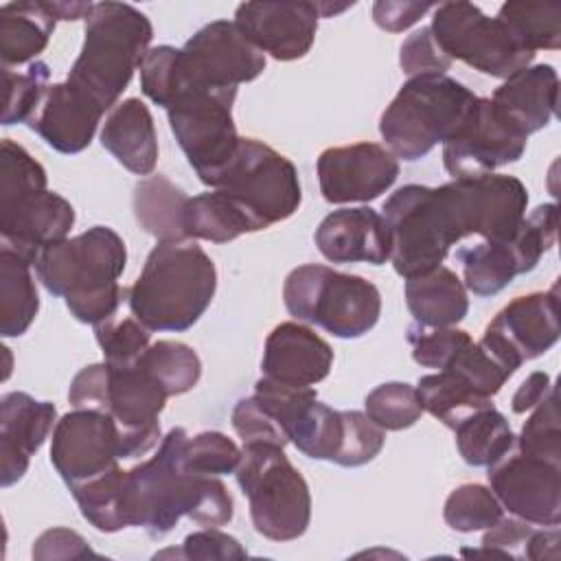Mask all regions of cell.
<instances>
[{
	"instance_id": "6da1fadb",
	"label": "cell",
	"mask_w": 561,
	"mask_h": 561,
	"mask_svg": "<svg viewBox=\"0 0 561 561\" xmlns=\"http://www.w3.org/2000/svg\"><path fill=\"white\" fill-rule=\"evenodd\" d=\"M184 427H173L162 438L156 456L125 473L123 511L127 526H140L160 539L186 515L206 528L226 526L234 506L217 476L191 473L184 467Z\"/></svg>"
},
{
	"instance_id": "7a4b0ae2",
	"label": "cell",
	"mask_w": 561,
	"mask_h": 561,
	"mask_svg": "<svg viewBox=\"0 0 561 561\" xmlns=\"http://www.w3.org/2000/svg\"><path fill=\"white\" fill-rule=\"evenodd\" d=\"M125 263L127 250L121 234L107 226H92L44 248L35 272L46 291L61 296L79 322L99 324L127 298V289L118 285Z\"/></svg>"
},
{
	"instance_id": "3957f363",
	"label": "cell",
	"mask_w": 561,
	"mask_h": 561,
	"mask_svg": "<svg viewBox=\"0 0 561 561\" xmlns=\"http://www.w3.org/2000/svg\"><path fill=\"white\" fill-rule=\"evenodd\" d=\"M215 289V263L195 241H158L127 289V302L149 331L180 333L204 316Z\"/></svg>"
},
{
	"instance_id": "277c9868",
	"label": "cell",
	"mask_w": 561,
	"mask_h": 561,
	"mask_svg": "<svg viewBox=\"0 0 561 561\" xmlns=\"http://www.w3.org/2000/svg\"><path fill=\"white\" fill-rule=\"evenodd\" d=\"M153 26L149 18L125 2H96L85 18V39L68 81L112 110L140 68Z\"/></svg>"
},
{
	"instance_id": "5b68a950",
	"label": "cell",
	"mask_w": 561,
	"mask_h": 561,
	"mask_svg": "<svg viewBox=\"0 0 561 561\" xmlns=\"http://www.w3.org/2000/svg\"><path fill=\"white\" fill-rule=\"evenodd\" d=\"M478 96L447 75L410 77L379 118L386 149L399 160H421L451 140L469 121Z\"/></svg>"
},
{
	"instance_id": "8992f818",
	"label": "cell",
	"mask_w": 561,
	"mask_h": 561,
	"mask_svg": "<svg viewBox=\"0 0 561 561\" xmlns=\"http://www.w3.org/2000/svg\"><path fill=\"white\" fill-rule=\"evenodd\" d=\"M234 476L250 502V517L259 535L272 541H291L305 535L311 522V493L283 447L243 443Z\"/></svg>"
},
{
	"instance_id": "52a82bcc",
	"label": "cell",
	"mask_w": 561,
	"mask_h": 561,
	"mask_svg": "<svg viewBox=\"0 0 561 561\" xmlns=\"http://www.w3.org/2000/svg\"><path fill=\"white\" fill-rule=\"evenodd\" d=\"M283 300L298 322L318 324L344 340L362 337L381 316V294L370 280L318 263L298 265L287 274Z\"/></svg>"
},
{
	"instance_id": "ba28073f",
	"label": "cell",
	"mask_w": 561,
	"mask_h": 561,
	"mask_svg": "<svg viewBox=\"0 0 561 561\" xmlns=\"http://www.w3.org/2000/svg\"><path fill=\"white\" fill-rule=\"evenodd\" d=\"M390 263L403 278L438 267L460 241L440 186L405 184L383 202Z\"/></svg>"
},
{
	"instance_id": "9c48e42d",
	"label": "cell",
	"mask_w": 561,
	"mask_h": 561,
	"mask_svg": "<svg viewBox=\"0 0 561 561\" xmlns=\"http://www.w3.org/2000/svg\"><path fill=\"white\" fill-rule=\"evenodd\" d=\"M215 188L237 204L252 232L289 219L302 202L294 162L256 138L239 140Z\"/></svg>"
},
{
	"instance_id": "30bf717a",
	"label": "cell",
	"mask_w": 561,
	"mask_h": 561,
	"mask_svg": "<svg viewBox=\"0 0 561 561\" xmlns=\"http://www.w3.org/2000/svg\"><path fill=\"white\" fill-rule=\"evenodd\" d=\"M237 88L186 85L167 107L171 131L197 178L215 188L239 147L232 121Z\"/></svg>"
},
{
	"instance_id": "8fae6325",
	"label": "cell",
	"mask_w": 561,
	"mask_h": 561,
	"mask_svg": "<svg viewBox=\"0 0 561 561\" xmlns=\"http://www.w3.org/2000/svg\"><path fill=\"white\" fill-rule=\"evenodd\" d=\"M430 31L451 61L460 59L489 77L508 79L535 59V53L526 50L502 20L484 15L471 2L434 7Z\"/></svg>"
},
{
	"instance_id": "7c38bea8",
	"label": "cell",
	"mask_w": 561,
	"mask_h": 561,
	"mask_svg": "<svg viewBox=\"0 0 561 561\" xmlns=\"http://www.w3.org/2000/svg\"><path fill=\"white\" fill-rule=\"evenodd\" d=\"M557 241V204H541L524 215L517 232L502 241H482L458 248L462 285L476 296H495L515 276L533 272L543 252Z\"/></svg>"
},
{
	"instance_id": "4fadbf2b",
	"label": "cell",
	"mask_w": 561,
	"mask_h": 561,
	"mask_svg": "<svg viewBox=\"0 0 561 561\" xmlns=\"http://www.w3.org/2000/svg\"><path fill=\"white\" fill-rule=\"evenodd\" d=\"M458 237L480 234L484 241L511 239L528 206V191L515 175L486 173L440 184Z\"/></svg>"
},
{
	"instance_id": "5bb4252c",
	"label": "cell",
	"mask_w": 561,
	"mask_h": 561,
	"mask_svg": "<svg viewBox=\"0 0 561 561\" xmlns=\"http://www.w3.org/2000/svg\"><path fill=\"white\" fill-rule=\"evenodd\" d=\"M559 285L517 296L484 329L480 344L513 375L524 362L550 351L559 340Z\"/></svg>"
},
{
	"instance_id": "9a60e30c",
	"label": "cell",
	"mask_w": 561,
	"mask_h": 561,
	"mask_svg": "<svg viewBox=\"0 0 561 561\" xmlns=\"http://www.w3.org/2000/svg\"><path fill=\"white\" fill-rule=\"evenodd\" d=\"M182 90L237 88L265 70V55L237 28L234 22L215 20L202 26L182 48Z\"/></svg>"
},
{
	"instance_id": "2e32d148",
	"label": "cell",
	"mask_w": 561,
	"mask_h": 561,
	"mask_svg": "<svg viewBox=\"0 0 561 561\" xmlns=\"http://www.w3.org/2000/svg\"><path fill=\"white\" fill-rule=\"evenodd\" d=\"M489 484L502 508L535 526L561 522V462L513 447L486 467Z\"/></svg>"
},
{
	"instance_id": "e0dca14e",
	"label": "cell",
	"mask_w": 561,
	"mask_h": 561,
	"mask_svg": "<svg viewBox=\"0 0 561 561\" xmlns=\"http://www.w3.org/2000/svg\"><path fill=\"white\" fill-rule=\"evenodd\" d=\"M524 136L491 99H480L465 127L443 145V164L458 178H480L495 169L517 162L526 151Z\"/></svg>"
},
{
	"instance_id": "ac0fdd59",
	"label": "cell",
	"mask_w": 561,
	"mask_h": 561,
	"mask_svg": "<svg viewBox=\"0 0 561 561\" xmlns=\"http://www.w3.org/2000/svg\"><path fill=\"white\" fill-rule=\"evenodd\" d=\"M121 458V430L105 412L75 408L53 427L50 462L68 489L112 469Z\"/></svg>"
},
{
	"instance_id": "d6986e66",
	"label": "cell",
	"mask_w": 561,
	"mask_h": 561,
	"mask_svg": "<svg viewBox=\"0 0 561 561\" xmlns=\"http://www.w3.org/2000/svg\"><path fill=\"white\" fill-rule=\"evenodd\" d=\"M316 169L320 193L329 204L377 199L399 178V160L379 142L329 147Z\"/></svg>"
},
{
	"instance_id": "ffe728a7",
	"label": "cell",
	"mask_w": 561,
	"mask_h": 561,
	"mask_svg": "<svg viewBox=\"0 0 561 561\" xmlns=\"http://www.w3.org/2000/svg\"><path fill=\"white\" fill-rule=\"evenodd\" d=\"M169 394L138 364L134 368H110L105 414L121 430L123 460L145 456L160 440V412Z\"/></svg>"
},
{
	"instance_id": "44dd1931",
	"label": "cell",
	"mask_w": 561,
	"mask_h": 561,
	"mask_svg": "<svg viewBox=\"0 0 561 561\" xmlns=\"http://www.w3.org/2000/svg\"><path fill=\"white\" fill-rule=\"evenodd\" d=\"M318 18L313 2H243L234 11L237 28L278 61H294L311 50Z\"/></svg>"
},
{
	"instance_id": "7402d4cb",
	"label": "cell",
	"mask_w": 561,
	"mask_h": 561,
	"mask_svg": "<svg viewBox=\"0 0 561 561\" xmlns=\"http://www.w3.org/2000/svg\"><path fill=\"white\" fill-rule=\"evenodd\" d=\"M72 226V204L48 188L0 210L2 248L15 252L31 265L37 263L44 248L68 239Z\"/></svg>"
},
{
	"instance_id": "603a6c76",
	"label": "cell",
	"mask_w": 561,
	"mask_h": 561,
	"mask_svg": "<svg viewBox=\"0 0 561 561\" xmlns=\"http://www.w3.org/2000/svg\"><path fill=\"white\" fill-rule=\"evenodd\" d=\"M103 114L105 110L90 94L66 79L46 88L26 125L55 151L79 153L92 142Z\"/></svg>"
},
{
	"instance_id": "cb8c5ba5",
	"label": "cell",
	"mask_w": 561,
	"mask_h": 561,
	"mask_svg": "<svg viewBox=\"0 0 561 561\" xmlns=\"http://www.w3.org/2000/svg\"><path fill=\"white\" fill-rule=\"evenodd\" d=\"M57 416L50 401L28 392H7L0 399V484H15L28 469L31 456L48 438Z\"/></svg>"
},
{
	"instance_id": "d4e9b609",
	"label": "cell",
	"mask_w": 561,
	"mask_h": 561,
	"mask_svg": "<svg viewBox=\"0 0 561 561\" xmlns=\"http://www.w3.org/2000/svg\"><path fill=\"white\" fill-rule=\"evenodd\" d=\"M313 241L320 254L331 263H370L390 261V232L383 215L370 206L337 208L316 228Z\"/></svg>"
},
{
	"instance_id": "484cf974",
	"label": "cell",
	"mask_w": 561,
	"mask_h": 561,
	"mask_svg": "<svg viewBox=\"0 0 561 561\" xmlns=\"http://www.w3.org/2000/svg\"><path fill=\"white\" fill-rule=\"evenodd\" d=\"M331 366V346L300 322H280L265 340L261 370L270 379L291 386H316L329 375Z\"/></svg>"
},
{
	"instance_id": "4316f807",
	"label": "cell",
	"mask_w": 561,
	"mask_h": 561,
	"mask_svg": "<svg viewBox=\"0 0 561 561\" xmlns=\"http://www.w3.org/2000/svg\"><path fill=\"white\" fill-rule=\"evenodd\" d=\"M559 77L550 64L528 66L495 88L493 105L524 134L543 129L557 114Z\"/></svg>"
},
{
	"instance_id": "83f0119b",
	"label": "cell",
	"mask_w": 561,
	"mask_h": 561,
	"mask_svg": "<svg viewBox=\"0 0 561 561\" xmlns=\"http://www.w3.org/2000/svg\"><path fill=\"white\" fill-rule=\"evenodd\" d=\"M101 145L136 175L153 173L158 164V136L149 107L131 96L116 103L101 129Z\"/></svg>"
},
{
	"instance_id": "f1b7e54d",
	"label": "cell",
	"mask_w": 561,
	"mask_h": 561,
	"mask_svg": "<svg viewBox=\"0 0 561 561\" xmlns=\"http://www.w3.org/2000/svg\"><path fill=\"white\" fill-rule=\"evenodd\" d=\"M57 18L48 0H18L0 7V59L2 68L37 61L55 31Z\"/></svg>"
},
{
	"instance_id": "f546056e",
	"label": "cell",
	"mask_w": 561,
	"mask_h": 561,
	"mask_svg": "<svg viewBox=\"0 0 561 561\" xmlns=\"http://www.w3.org/2000/svg\"><path fill=\"white\" fill-rule=\"evenodd\" d=\"M405 302L423 327H454L469 311L462 280L445 265L405 278Z\"/></svg>"
},
{
	"instance_id": "4dcf8cb0",
	"label": "cell",
	"mask_w": 561,
	"mask_h": 561,
	"mask_svg": "<svg viewBox=\"0 0 561 561\" xmlns=\"http://www.w3.org/2000/svg\"><path fill=\"white\" fill-rule=\"evenodd\" d=\"M188 195L164 175H147L134 186V217L158 241H191L184 228Z\"/></svg>"
},
{
	"instance_id": "1f68e13d",
	"label": "cell",
	"mask_w": 561,
	"mask_h": 561,
	"mask_svg": "<svg viewBox=\"0 0 561 561\" xmlns=\"http://www.w3.org/2000/svg\"><path fill=\"white\" fill-rule=\"evenodd\" d=\"M39 309L31 263L0 248V333L20 337L28 331Z\"/></svg>"
},
{
	"instance_id": "d6a6232c",
	"label": "cell",
	"mask_w": 561,
	"mask_h": 561,
	"mask_svg": "<svg viewBox=\"0 0 561 561\" xmlns=\"http://www.w3.org/2000/svg\"><path fill=\"white\" fill-rule=\"evenodd\" d=\"M456 447L471 467H489L502 458L515 443V434L502 412L482 408L454 427Z\"/></svg>"
},
{
	"instance_id": "836d02e7",
	"label": "cell",
	"mask_w": 561,
	"mask_h": 561,
	"mask_svg": "<svg viewBox=\"0 0 561 561\" xmlns=\"http://www.w3.org/2000/svg\"><path fill=\"white\" fill-rule=\"evenodd\" d=\"M416 394L423 412H430L449 430H454L469 414L493 405L491 397L478 394L451 370H438L421 377L416 383Z\"/></svg>"
},
{
	"instance_id": "e575fe53",
	"label": "cell",
	"mask_w": 561,
	"mask_h": 561,
	"mask_svg": "<svg viewBox=\"0 0 561 561\" xmlns=\"http://www.w3.org/2000/svg\"><path fill=\"white\" fill-rule=\"evenodd\" d=\"M184 228L191 241L204 239L213 243H228L245 232H252L245 215L226 193L217 188L188 199L184 210Z\"/></svg>"
},
{
	"instance_id": "d590c367",
	"label": "cell",
	"mask_w": 561,
	"mask_h": 561,
	"mask_svg": "<svg viewBox=\"0 0 561 561\" xmlns=\"http://www.w3.org/2000/svg\"><path fill=\"white\" fill-rule=\"evenodd\" d=\"M125 473L127 471L114 465L112 469L70 486V493L77 500L81 515L101 533H116L121 528H127L123 511Z\"/></svg>"
},
{
	"instance_id": "8d00e7d4",
	"label": "cell",
	"mask_w": 561,
	"mask_h": 561,
	"mask_svg": "<svg viewBox=\"0 0 561 561\" xmlns=\"http://www.w3.org/2000/svg\"><path fill=\"white\" fill-rule=\"evenodd\" d=\"M497 20L530 53L561 46V4L557 2H504Z\"/></svg>"
},
{
	"instance_id": "74e56055",
	"label": "cell",
	"mask_w": 561,
	"mask_h": 561,
	"mask_svg": "<svg viewBox=\"0 0 561 561\" xmlns=\"http://www.w3.org/2000/svg\"><path fill=\"white\" fill-rule=\"evenodd\" d=\"M344 434L342 410H333L316 399L307 401L287 430L289 443L296 445L309 458L331 460L335 458Z\"/></svg>"
},
{
	"instance_id": "f35d334b",
	"label": "cell",
	"mask_w": 561,
	"mask_h": 561,
	"mask_svg": "<svg viewBox=\"0 0 561 561\" xmlns=\"http://www.w3.org/2000/svg\"><path fill=\"white\" fill-rule=\"evenodd\" d=\"M138 364L164 388L169 397L193 390L202 375V362L193 346L175 340L153 342Z\"/></svg>"
},
{
	"instance_id": "ab89813d",
	"label": "cell",
	"mask_w": 561,
	"mask_h": 561,
	"mask_svg": "<svg viewBox=\"0 0 561 561\" xmlns=\"http://www.w3.org/2000/svg\"><path fill=\"white\" fill-rule=\"evenodd\" d=\"M46 191L44 167L18 142L2 138L0 145V210L28 195Z\"/></svg>"
},
{
	"instance_id": "60d3db41",
	"label": "cell",
	"mask_w": 561,
	"mask_h": 561,
	"mask_svg": "<svg viewBox=\"0 0 561 561\" xmlns=\"http://www.w3.org/2000/svg\"><path fill=\"white\" fill-rule=\"evenodd\" d=\"M504 515L495 493L482 484L456 486L443 508L445 524L458 533H473L493 526Z\"/></svg>"
},
{
	"instance_id": "b9f144b4",
	"label": "cell",
	"mask_w": 561,
	"mask_h": 561,
	"mask_svg": "<svg viewBox=\"0 0 561 561\" xmlns=\"http://www.w3.org/2000/svg\"><path fill=\"white\" fill-rule=\"evenodd\" d=\"M94 337L110 368H134L147 353L149 329L136 318H107L94 324Z\"/></svg>"
},
{
	"instance_id": "7bdbcfd3",
	"label": "cell",
	"mask_w": 561,
	"mask_h": 561,
	"mask_svg": "<svg viewBox=\"0 0 561 561\" xmlns=\"http://www.w3.org/2000/svg\"><path fill=\"white\" fill-rule=\"evenodd\" d=\"M364 405L368 419L375 421L381 430L390 432L412 427L423 414L416 388L403 381H388L377 386L366 394Z\"/></svg>"
},
{
	"instance_id": "ee69618b",
	"label": "cell",
	"mask_w": 561,
	"mask_h": 561,
	"mask_svg": "<svg viewBox=\"0 0 561 561\" xmlns=\"http://www.w3.org/2000/svg\"><path fill=\"white\" fill-rule=\"evenodd\" d=\"M50 70L44 61L28 64L26 72H13L11 68H2L4 83V107H2V125L28 123L35 114L46 88H48Z\"/></svg>"
},
{
	"instance_id": "f6af8a7d",
	"label": "cell",
	"mask_w": 561,
	"mask_h": 561,
	"mask_svg": "<svg viewBox=\"0 0 561 561\" xmlns=\"http://www.w3.org/2000/svg\"><path fill=\"white\" fill-rule=\"evenodd\" d=\"M182 83L180 48L167 44L149 48L140 64V88L145 96L167 110L182 92Z\"/></svg>"
},
{
	"instance_id": "bcb514c9",
	"label": "cell",
	"mask_w": 561,
	"mask_h": 561,
	"mask_svg": "<svg viewBox=\"0 0 561 561\" xmlns=\"http://www.w3.org/2000/svg\"><path fill=\"white\" fill-rule=\"evenodd\" d=\"M471 342V335L456 327H423L412 324L408 329V344L412 359L425 368L445 370L458 351Z\"/></svg>"
},
{
	"instance_id": "7dc6e473",
	"label": "cell",
	"mask_w": 561,
	"mask_h": 561,
	"mask_svg": "<svg viewBox=\"0 0 561 561\" xmlns=\"http://www.w3.org/2000/svg\"><path fill=\"white\" fill-rule=\"evenodd\" d=\"M241 460V449L221 432H199L184 443V467L191 473L224 476L232 473Z\"/></svg>"
},
{
	"instance_id": "c3c4849f",
	"label": "cell",
	"mask_w": 561,
	"mask_h": 561,
	"mask_svg": "<svg viewBox=\"0 0 561 561\" xmlns=\"http://www.w3.org/2000/svg\"><path fill=\"white\" fill-rule=\"evenodd\" d=\"M515 447L519 451L561 462V427L554 392L533 408V414L524 423L519 436H515Z\"/></svg>"
},
{
	"instance_id": "681fc988",
	"label": "cell",
	"mask_w": 561,
	"mask_h": 561,
	"mask_svg": "<svg viewBox=\"0 0 561 561\" xmlns=\"http://www.w3.org/2000/svg\"><path fill=\"white\" fill-rule=\"evenodd\" d=\"M342 419L344 434L333 462L340 467H362L370 462L383 449L386 430L370 421L366 412L342 410Z\"/></svg>"
},
{
	"instance_id": "f907efd6",
	"label": "cell",
	"mask_w": 561,
	"mask_h": 561,
	"mask_svg": "<svg viewBox=\"0 0 561 561\" xmlns=\"http://www.w3.org/2000/svg\"><path fill=\"white\" fill-rule=\"evenodd\" d=\"M445 370H451L478 394L491 399L502 390V386L511 377V373L480 342L473 340L458 351V355Z\"/></svg>"
},
{
	"instance_id": "816d5d0a",
	"label": "cell",
	"mask_w": 561,
	"mask_h": 561,
	"mask_svg": "<svg viewBox=\"0 0 561 561\" xmlns=\"http://www.w3.org/2000/svg\"><path fill=\"white\" fill-rule=\"evenodd\" d=\"M482 548L480 550H462V554H491V557H506V559H522L526 557L528 543L533 541L537 528L519 517H500L493 526L484 528Z\"/></svg>"
},
{
	"instance_id": "f5cc1de1",
	"label": "cell",
	"mask_w": 561,
	"mask_h": 561,
	"mask_svg": "<svg viewBox=\"0 0 561 561\" xmlns=\"http://www.w3.org/2000/svg\"><path fill=\"white\" fill-rule=\"evenodd\" d=\"M232 427L243 443H270L285 447L289 443L280 423L256 401V397L239 399L232 410Z\"/></svg>"
},
{
	"instance_id": "db71d44e",
	"label": "cell",
	"mask_w": 561,
	"mask_h": 561,
	"mask_svg": "<svg viewBox=\"0 0 561 561\" xmlns=\"http://www.w3.org/2000/svg\"><path fill=\"white\" fill-rule=\"evenodd\" d=\"M399 64L405 75L421 77V75H445V70H449L451 66V59L440 50L430 26H423L401 44Z\"/></svg>"
},
{
	"instance_id": "11a10c76",
	"label": "cell",
	"mask_w": 561,
	"mask_h": 561,
	"mask_svg": "<svg viewBox=\"0 0 561 561\" xmlns=\"http://www.w3.org/2000/svg\"><path fill=\"white\" fill-rule=\"evenodd\" d=\"M175 557L182 559H245V548L228 533H221L219 528H204L197 533L186 535L180 550H175Z\"/></svg>"
},
{
	"instance_id": "9f6ffc18",
	"label": "cell",
	"mask_w": 561,
	"mask_h": 561,
	"mask_svg": "<svg viewBox=\"0 0 561 561\" xmlns=\"http://www.w3.org/2000/svg\"><path fill=\"white\" fill-rule=\"evenodd\" d=\"M107 388H110V366L105 362L90 364L72 377L68 401L72 408H79V410L105 412Z\"/></svg>"
},
{
	"instance_id": "6f0895ef",
	"label": "cell",
	"mask_w": 561,
	"mask_h": 561,
	"mask_svg": "<svg viewBox=\"0 0 561 561\" xmlns=\"http://www.w3.org/2000/svg\"><path fill=\"white\" fill-rule=\"evenodd\" d=\"M96 557L88 541L70 528H48L33 543V559H83Z\"/></svg>"
},
{
	"instance_id": "680465c9",
	"label": "cell",
	"mask_w": 561,
	"mask_h": 561,
	"mask_svg": "<svg viewBox=\"0 0 561 561\" xmlns=\"http://www.w3.org/2000/svg\"><path fill=\"white\" fill-rule=\"evenodd\" d=\"M434 4L430 2H394V0H379L373 4V20L379 28L390 33H401L416 24Z\"/></svg>"
},
{
	"instance_id": "91938a15",
	"label": "cell",
	"mask_w": 561,
	"mask_h": 561,
	"mask_svg": "<svg viewBox=\"0 0 561 561\" xmlns=\"http://www.w3.org/2000/svg\"><path fill=\"white\" fill-rule=\"evenodd\" d=\"M550 392H554V386H552V379L548 373H530L522 386L515 390L513 399H511V408L515 414H524L528 410H533L535 405H539Z\"/></svg>"
},
{
	"instance_id": "94428289",
	"label": "cell",
	"mask_w": 561,
	"mask_h": 561,
	"mask_svg": "<svg viewBox=\"0 0 561 561\" xmlns=\"http://www.w3.org/2000/svg\"><path fill=\"white\" fill-rule=\"evenodd\" d=\"M48 7L53 11V15L59 20H85L88 13L92 11V2H79V0H70V2H61V0H48Z\"/></svg>"
}]
</instances>
